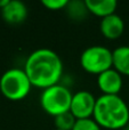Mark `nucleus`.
Segmentation results:
<instances>
[{
    "instance_id": "obj_7",
    "label": "nucleus",
    "mask_w": 129,
    "mask_h": 130,
    "mask_svg": "<svg viewBox=\"0 0 129 130\" xmlns=\"http://www.w3.org/2000/svg\"><path fill=\"white\" fill-rule=\"evenodd\" d=\"M97 86L103 95H119L122 89V75L112 67L97 75Z\"/></svg>"
},
{
    "instance_id": "obj_15",
    "label": "nucleus",
    "mask_w": 129,
    "mask_h": 130,
    "mask_svg": "<svg viewBox=\"0 0 129 130\" xmlns=\"http://www.w3.org/2000/svg\"><path fill=\"white\" fill-rule=\"evenodd\" d=\"M41 4L49 10H59L66 8L69 1L68 0H42Z\"/></svg>"
},
{
    "instance_id": "obj_2",
    "label": "nucleus",
    "mask_w": 129,
    "mask_h": 130,
    "mask_svg": "<svg viewBox=\"0 0 129 130\" xmlns=\"http://www.w3.org/2000/svg\"><path fill=\"white\" fill-rule=\"evenodd\" d=\"M93 119L101 128L119 130L129 122V107L119 95H101L96 98Z\"/></svg>"
},
{
    "instance_id": "obj_10",
    "label": "nucleus",
    "mask_w": 129,
    "mask_h": 130,
    "mask_svg": "<svg viewBox=\"0 0 129 130\" xmlns=\"http://www.w3.org/2000/svg\"><path fill=\"white\" fill-rule=\"evenodd\" d=\"M86 7L93 15L104 18L112 14H116L118 2L116 0H86Z\"/></svg>"
},
{
    "instance_id": "obj_14",
    "label": "nucleus",
    "mask_w": 129,
    "mask_h": 130,
    "mask_svg": "<svg viewBox=\"0 0 129 130\" xmlns=\"http://www.w3.org/2000/svg\"><path fill=\"white\" fill-rule=\"evenodd\" d=\"M72 130H102V128L91 118V119L77 120V122H75Z\"/></svg>"
},
{
    "instance_id": "obj_4",
    "label": "nucleus",
    "mask_w": 129,
    "mask_h": 130,
    "mask_svg": "<svg viewBox=\"0 0 129 130\" xmlns=\"http://www.w3.org/2000/svg\"><path fill=\"white\" fill-rule=\"evenodd\" d=\"M73 94L63 85H54L42 90L40 95L41 108L47 114L57 117L59 114L70 112Z\"/></svg>"
},
{
    "instance_id": "obj_8",
    "label": "nucleus",
    "mask_w": 129,
    "mask_h": 130,
    "mask_svg": "<svg viewBox=\"0 0 129 130\" xmlns=\"http://www.w3.org/2000/svg\"><path fill=\"white\" fill-rule=\"evenodd\" d=\"M0 10L4 21L8 24H21L26 20L29 14L26 5L21 0H9L8 4Z\"/></svg>"
},
{
    "instance_id": "obj_16",
    "label": "nucleus",
    "mask_w": 129,
    "mask_h": 130,
    "mask_svg": "<svg viewBox=\"0 0 129 130\" xmlns=\"http://www.w3.org/2000/svg\"><path fill=\"white\" fill-rule=\"evenodd\" d=\"M9 0H0V9H2L7 4H8Z\"/></svg>"
},
{
    "instance_id": "obj_11",
    "label": "nucleus",
    "mask_w": 129,
    "mask_h": 130,
    "mask_svg": "<svg viewBox=\"0 0 129 130\" xmlns=\"http://www.w3.org/2000/svg\"><path fill=\"white\" fill-rule=\"evenodd\" d=\"M112 62L116 71L129 76V46H120L112 50Z\"/></svg>"
},
{
    "instance_id": "obj_6",
    "label": "nucleus",
    "mask_w": 129,
    "mask_h": 130,
    "mask_svg": "<svg viewBox=\"0 0 129 130\" xmlns=\"http://www.w3.org/2000/svg\"><path fill=\"white\" fill-rule=\"evenodd\" d=\"M96 98L88 90H80L73 94L70 112L77 120L91 119L95 111Z\"/></svg>"
},
{
    "instance_id": "obj_13",
    "label": "nucleus",
    "mask_w": 129,
    "mask_h": 130,
    "mask_svg": "<svg viewBox=\"0 0 129 130\" xmlns=\"http://www.w3.org/2000/svg\"><path fill=\"white\" fill-rule=\"evenodd\" d=\"M66 9H68L69 15L72 18H82L86 16L87 11H88L85 1L84 2L82 1H73V2L69 1Z\"/></svg>"
},
{
    "instance_id": "obj_17",
    "label": "nucleus",
    "mask_w": 129,
    "mask_h": 130,
    "mask_svg": "<svg viewBox=\"0 0 129 130\" xmlns=\"http://www.w3.org/2000/svg\"><path fill=\"white\" fill-rule=\"evenodd\" d=\"M125 130H129V126H127V127H126V128H125Z\"/></svg>"
},
{
    "instance_id": "obj_9",
    "label": "nucleus",
    "mask_w": 129,
    "mask_h": 130,
    "mask_svg": "<svg viewBox=\"0 0 129 130\" xmlns=\"http://www.w3.org/2000/svg\"><path fill=\"white\" fill-rule=\"evenodd\" d=\"M100 30L102 34L109 40H116L122 36L125 31V23L122 18L117 14L102 18L100 23Z\"/></svg>"
},
{
    "instance_id": "obj_1",
    "label": "nucleus",
    "mask_w": 129,
    "mask_h": 130,
    "mask_svg": "<svg viewBox=\"0 0 129 130\" xmlns=\"http://www.w3.org/2000/svg\"><path fill=\"white\" fill-rule=\"evenodd\" d=\"M24 71L32 87L46 89L59 82L63 74V62L56 52L39 48L27 56Z\"/></svg>"
},
{
    "instance_id": "obj_18",
    "label": "nucleus",
    "mask_w": 129,
    "mask_h": 130,
    "mask_svg": "<svg viewBox=\"0 0 129 130\" xmlns=\"http://www.w3.org/2000/svg\"><path fill=\"white\" fill-rule=\"evenodd\" d=\"M55 130H58V129H55Z\"/></svg>"
},
{
    "instance_id": "obj_3",
    "label": "nucleus",
    "mask_w": 129,
    "mask_h": 130,
    "mask_svg": "<svg viewBox=\"0 0 129 130\" xmlns=\"http://www.w3.org/2000/svg\"><path fill=\"white\" fill-rule=\"evenodd\" d=\"M31 88V81L24 69H9L0 78V91L9 101L24 99Z\"/></svg>"
},
{
    "instance_id": "obj_12",
    "label": "nucleus",
    "mask_w": 129,
    "mask_h": 130,
    "mask_svg": "<svg viewBox=\"0 0 129 130\" xmlns=\"http://www.w3.org/2000/svg\"><path fill=\"white\" fill-rule=\"evenodd\" d=\"M75 122H77V119L73 117L71 112L63 113L54 118L55 127L58 130H72Z\"/></svg>"
},
{
    "instance_id": "obj_5",
    "label": "nucleus",
    "mask_w": 129,
    "mask_h": 130,
    "mask_svg": "<svg viewBox=\"0 0 129 130\" xmlns=\"http://www.w3.org/2000/svg\"><path fill=\"white\" fill-rule=\"evenodd\" d=\"M80 65L88 73L100 75L104 71L113 67L112 50L100 45L90 46L81 53Z\"/></svg>"
}]
</instances>
